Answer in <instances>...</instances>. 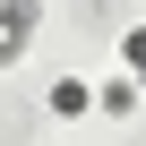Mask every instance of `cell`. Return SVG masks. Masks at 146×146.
<instances>
[{
  "label": "cell",
  "instance_id": "cell-1",
  "mask_svg": "<svg viewBox=\"0 0 146 146\" xmlns=\"http://www.w3.org/2000/svg\"><path fill=\"white\" fill-rule=\"evenodd\" d=\"M43 26V0H0V60H17Z\"/></svg>",
  "mask_w": 146,
  "mask_h": 146
},
{
  "label": "cell",
  "instance_id": "cell-2",
  "mask_svg": "<svg viewBox=\"0 0 146 146\" xmlns=\"http://www.w3.org/2000/svg\"><path fill=\"white\" fill-rule=\"evenodd\" d=\"M43 112H52V120H86V112H95V86L78 78V69H60V78L43 86Z\"/></svg>",
  "mask_w": 146,
  "mask_h": 146
},
{
  "label": "cell",
  "instance_id": "cell-3",
  "mask_svg": "<svg viewBox=\"0 0 146 146\" xmlns=\"http://www.w3.org/2000/svg\"><path fill=\"white\" fill-rule=\"evenodd\" d=\"M137 112V78H103L95 86V120H129Z\"/></svg>",
  "mask_w": 146,
  "mask_h": 146
},
{
  "label": "cell",
  "instance_id": "cell-4",
  "mask_svg": "<svg viewBox=\"0 0 146 146\" xmlns=\"http://www.w3.org/2000/svg\"><path fill=\"white\" fill-rule=\"evenodd\" d=\"M120 69L146 86V26H129V35H120Z\"/></svg>",
  "mask_w": 146,
  "mask_h": 146
}]
</instances>
